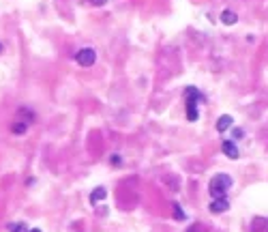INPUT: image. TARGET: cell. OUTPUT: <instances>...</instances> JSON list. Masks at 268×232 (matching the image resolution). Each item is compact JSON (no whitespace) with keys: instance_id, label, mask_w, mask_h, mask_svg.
Wrapping results in <instances>:
<instances>
[{"instance_id":"obj_7","label":"cell","mask_w":268,"mask_h":232,"mask_svg":"<svg viewBox=\"0 0 268 232\" xmlns=\"http://www.w3.org/2000/svg\"><path fill=\"white\" fill-rule=\"evenodd\" d=\"M221 22H223L225 26H232V24H236V22H238V15H236L234 11L225 9L223 13H221Z\"/></svg>"},{"instance_id":"obj_2","label":"cell","mask_w":268,"mask_h":232,"mask_svg":"<svg viewBox=\"0 0 268 232\" xmlns=\"http://www.w3.org/2000/svg\"><path fill=\"white\" fill-rule=\"evenodd\" d=\"M185 99H187V118L191 120V122H193V120H198V118H200V112H198V99H202V95H200L195 88H187Z\"/></svg>"},{"instance_id":"obj_10","label":"cell","mask_w":268,"mask_h":232,"mask_svg":"<svg viewBox=\"0 0 268 232\" xmlns=\"http://www.w3.org/2000/svg\"><path fill=\"white\" fill-rule=\"evenodd\" d=\"M174 217L176 219H185V213H182L180 206H174Z\"/></svg>"},{"instance_id":"obj_4","label":"cell","mask_w":268,"mask_h":232,"mask_svg":"<svg viewBox=\"0 0 268 232\" xmlns=\"http://www.w3.org/2000/svg\"><path fill=\"white\" fill-rule=\"evenodd\" d=\"M221 151H223V155H227L230 159H238V146L234 144V140H225L223 144H221Z\"/></svg>"},{"instance_id":"obj_5","label":"cell","mask_w":268,"mask_h":232,"mask_svg":"<svg viewBox=\"0 0 268 232\" xmlns=\"http://www.w3.org/2000/svg\"><path fill=\"white\" fill-rule=\"evenodd\" d=\"M208 209H211L213 213H225L227 209H230V202H227V198H217V200H213Z\"/></svg>"},{"instance_id":"obj_13","label":"cell","mask_w":268,"mask_h":232,"mask_svg":"<svg viewBox=\"0 0 268 232\" xmlns=\"http://www.w3.org/2000/svg\"><path fill=\"white\" fill-rule=\"evenodd\" d=\"M28 232H41V230H37V228H35V230H28Z\"/></svg>"},{"instance_id":"obj_1","label":"cell","mask_w":268,"mask_h":232,"mask_svg":"<svg viewBox=\"0 0 268 232\" xmlns=\"http://www.w3.org/2000/svg\"><path fill=\"white\" fill-rule=\"evenodd\" d=\"M230 187H232V178L227 176V174H217V176L211 180V196H213V200L225 198V193H227Z\"/></svg>"},{"instance_id":"obj_12","label":"cell","mask_w":268,"mask_h":232,"mask_svg":"<svg viewBox=\"0 0 268 232\" xmlns=\"http://www.w3.org/2000/svg\"><path fill=\"white\" fill-rule=\"evenodd\" d=\"M90 2H93L95 6H103V4H106V0H90Z\"/></svg>"},{"instance_id":"obj_11","label":"cell","mask_w":268,"mask_h":232,"mask_svg":"<svg viewBox=\"0 0 268 232\" xmlns=\"http://www.w3.org/2000/svg\"><path fill=\"white\" fill-rule=\"evenodd\" d=\"M112 164L114 166H120V157H118V155H112Z\"/></svg>"},{"instance_id":"obj_3","label":"cell","mask_w":268,"mask_h":232,"mask_svg":"<svg viewBox=\"0 0 268 232\" xmlns=\"http://www.w3.org/2000/svg\"><path fill=\"white\" fill-rule=\"evenodd\" d=\"M75 60H77V64H82V67H93L97 60V52L93 48H84L75 54Z\"/></svg>"},{"instance_id":"obj_8","label":"cell","mask_w":268,"mask_h":232,"mask_svg":"<svg viewBox=\"0 0 268 232\" xmlns=\"http://www.w3.org/2000/svg\"><path fill=\"white\" fill-rule=\"evenodd\" d=\"M103 198H106V189H103V187H97V189L90 193V200H93V202H99Z\"/></svg>"},{"instance_id":"obj_9","label":"cell","mask_w":268,"mask_h":232,"mask_svg":"<svg viewBox=\"0 0 268 232\" xmlns=\"http://www.w3.org/2000/svg\"><path fill=\"white\" fill-rule=\"evenodd\" d=\"M26 129H28V122H15V125L11 127V131L15 135H22V133H26Z\"/></svg>"},{"instance_id":"obj_6","label":"cell","mask_w":268,"mask_h":232,"mask_svg":"<svg viewBox=\"0 0 268 232\" xmlns=\"http://www.w3.org/2000/svg\"><path fill=\"white\" fill-rule=\"evenodd\" d=\"M232 122H234L232 116H230V114H223V116H221V118L217 120V131H219V133H225L227 129L232 127Z\"/></svg>"}]
</instances>
